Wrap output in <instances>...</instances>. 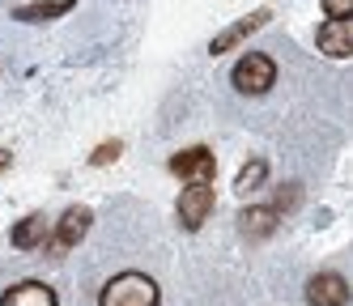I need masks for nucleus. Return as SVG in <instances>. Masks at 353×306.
Segmentation results:
<instances>
[{"label":"nucleus","mask_w":353,"mask_h":306,"mask_svg":"<svg viewBox=\"0 0 353 306\" xmlns=\"http://www.w3.org/2000/svg\"><path fill=\"white\" fill-rule=\"evenodd\" d=\"M158 302H162L158 280L145 272H119L98 294V306H158Z\"/></svg>","instance_id":"1"},{"label":"nucleus","mask_w":353,"mask_h":306,"mask_svg":"<svg viewBox=\"0 0 353 306\" xmlns=\"http://www.w3.org/2000/svg\"><path fill=\"white\" fill-rule=\"evenodd\" d=\"M230 81H234V90H239V94H268V90H272V81H276V64H272V56L247 51V56L234 64Z\"/></svg>","instance_id":"2"},{"label":"nucleus","mask_w":353,"mask_h":306,"mask_svg":"<svg viewBox=\"0 0 353 306\" xmlns=\"http://www.w3.org/2000/svg\"><path fill=\"white\" fill-rule=\"evenodd\" d=\"M170 174L188 178V183H213V174H217L213 149L209 145H192L183 153H174V158H170Z\"/></svg>","instance_id":"3"},{"label":"nucleus","mask_w":353,"mask_h":306,"mask_svg":"<svg viewBox=\"0 0 353 306\" xmlns=\"http://www.w3.org/2000/svg\"><path fill=\"white\" fill-rule=\"evenodd\" d=\"M213 204H217V196H213L209 183H188L179 192V221H183V229H200V225H205L213 217Z\"/></svg>","instance_id":"4"},{"label":"nucleus","mask_w":353,"mask_h":306,"mask_svg":"<svg viewBox=\"0 0 353 306\" xmlns=\"http://www.w3.org/2000/svg\"><path fill=\"white\" fill-rule=\"evenodd\" d=\"M315 43H319V51L327 60H349L353 56V21L349 17H327L319 26Z\"/></svg>","instance_id":"5"},{"label":"nucleus","mask_w":353,"mask_h":306,"mask_svg":"<svg viewBox=\"0 0 353 306\" xmlns=\"http://www.w3.org/2000/svg\"><path fill=\"white\" fill-rule=\"evenodd\" d=\"M268 9H256V13H247V17H239L234 26H225V30L221 34H213V43H209V51H213V56H221V51H234L243 39H251V34H256V30H264V26H268Z\"/></svg>","instance_id":"6"},{"label":"nucleus","mask_w":353,"mask_h":306,"mask_svg":"<svg viewBox=\"0 0 353 306\" xmlns=\"http://www.w3.org/2000/svg\"><path fill=\"white\" fill-rule=\"evenodd\" d=\"M307 302L311 306H349V280L336 272H315L307 280Z\"/></svg>","instance_id":"7"},{"label":"nucleus","mask_w":353,"mask_h":306,"mask_svg":"<svg viewBox=\"0 0 353 306\" xmlns=\"http://www.w3.org/2000/svg\"><path fill=\"white\" fill-rule=\"evenodd\" d=\"M90 221H94V213L85 209V204H77V209H68L64 217H60V225H56V243H52V251H72L85 234H90Z\"/></svg>","instance_id":"8"},{"label":"nucleus","mask_w":353,"mask_h":306,"mask_svg":"<svg viewBox=\"0 0 353 306\" xmlns=\"http://www.w3.org/2000/svg\"><path fill=\"white\" fill-rule=\"evenodd\" d=\"M0 306H60V302H56L52 285H43V280H21V285H13L5 298H0Z\"/></svg>","instance_id":"9"},{"label":"nucleus","mask_w":353,"mask_h":306,"mask_svg":"<svg viewBox=\"0 0 353 306\" xmlns=\"http://www.w3.org/2000/svg\"><path fill=\"white\" fill-rule=\"evenodd\" d=\"M47 217L43 213H30V217H21L17 225H13V247L17 251H34V247H43L47 243Z\"/></svg>","instance_id":"10"},{"label":"nucleus","mask_w":353,"mask_h":306,"mask_svg":"<svg viewBox=\"0 0 353 306\" xmlns=\"http://www.w3.org/2000/svg\"><path fill=\"white\" fill-rule=\"evenodd\" d=\"M276 221H281V213H276V209H264V204H260V209H243V213H239V225H243L247 238H268L272 229H276Z\"/></svg>","instance_id":"11"},{"label":"nucleus","mask_w":353,"mask_h":306,"mask_svg":"<svg viewBox=\"0 0 353 306\" xmlns=\"http://www.w3.org/2000/svg\"><path fill=\"white\" fill-rule=\"evenodd\" d=\"M77 0H39V5H21L17 9V21H52V17H64Z\"/></svg>","instance_id":"12"},{"label":"nucleus","mask_w":353,"mask_h":306,"mask_svg":"<svg viewBox=\"0 0 353 306\" xmlns=\"http://www.w3.org/2000/svg\"><path fill=\"white\" fill-rule=\"evenodd\" d=\"M264 174H268V162L264 158H256V162H251V166H243L239 170V178H234V187L247 196V192H256L260 183H264Z\"/></svg>","instance_id":"13"},{"label":"nucleus","mask_w":353,"mask_h":306,"mask_svg":"<svg viewBox=\"0 0 353 306\" xmlns=\"http://www.w3.org/2000/svg\"><path fill=\"white\" fill-rule=\"evenodd\" d=\"M123 153V141H103L94 153H90V166H107V162H115Z\"/></svg>","instance_id":"14"},{"label":"nucleus","mask_w":353,"mask_h":306,"mask_svg":"<svg viewBox=\"0 0 353 306\" xmlns=\"http://www.w3.org/2000/svg\"><path fill=\"white\" fill-rule=\"evenodd\" d=\"M349 9H353V0H323L327 17H349Z\"/></svg>","instance_id":"15"},{"label":"nucleus","mask_w":353,"mask_h":306,"mask_svg":"<svg viewBox=\"0 0 353 306\" xmlns=\"http://www.w3.org/2000/svg\"><path fill=\"white\" fill-rule=\"evenodd\" d=\"M9 162H13V153H9V149H0V174L9 170Z\"/></svg>","instance_id":"16"}]
</instances>
